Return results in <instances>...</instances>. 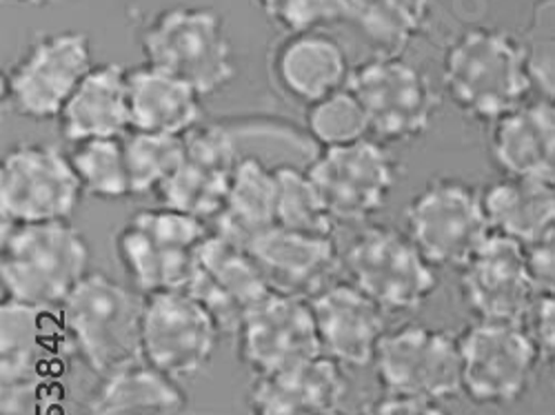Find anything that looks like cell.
<instances>
[{
    "mask_svg": "<svg viewBox=\"0 0 555 415\" xmlns=\"http://www.w3.org/2000/svg\"><path fill=\"white\" fill-rule=\"evenodd\" d=\"M489 150L506 176L535 178L555 187V103L538 96L495 120Z\"/></svg>",
    "mask_w": 555,
    "mask_h": 415,
    "instance_id": "23",
    "label": "cell"
},
{
    "mask_svg": "<svg viewBox=\"0 0 555 415\" xmlns=\"http://www.w3.org/2000/svg\"><path fill=\"white\" fill-rule=\"evenodd\" d=\"M376 376L391 395L451 400L462 393L460 338L425 325L387 334L376 353Z\"/></svg>",
    "mask_w": 555,
    "mask_h": 415,
    "instance_id": "11",
    "label": "cell"
},
{
    "mask_svg": "<svg viewBox=\"0 0 555 415\" xmlns=\"http://www.w3.org/2000/svg\"><path fill=\"white\" fill-rule=\"evenodd\" d=\"M10 3L29 5V8H40V5H48V3H52V0H10Z\"/></svg>",
    "mask_w": 555,
    "mask_h": 415,
    "instance_id": "41",
    "label": "cell"
},
{
    "mask_svg": "<svg viewBox=\"0 0 555 415\" xmlns=\"http://www.w3.org/2000/svg\"><path fill=\"white\" fill-rule=\"evenodd\" d=\"M520 40L533 89L540 99L555 103V0H535Z\"/></svg>",
    "mask_w": 555,
    "mask_h": 415,
    "instance_id": "35",
    "label": "cell"
},
{
    "mask_svg": "<svg viewBox=\"0 0 555 415\" xmlns=\"http://www.w3.org/2000/svg\"><path fill=\"white\" fill-rule=\"evenodd\" d=\"M82 194L72 160L54 145H18L0 165L3 224L67 222Z\"/></svg>",
    "mask_w": 555,
    "mask_h": 415,
    "instance_id": "8",
    "label": "cell"
},
{
    "mask_svg": "<svg viewBox=\"0 0 555 415\" xmlns=\"http://www.w3.org/2000/svg\"><path fill=\"white\" fill-rule=\"evenodd\" d=\"M131 196L160 192L184 156V135L131 131L125 138Z\"/></svg>",
    "mask_w": 555,
    "mask_h": 415,
    "instance_id": "33",
    "label": "cell"
},
{
    "mask_svg": "<svg viewBox=\"0 0 555 415\" xmlns=\"http://www.w3.org/2000/svg\"><path fill=\"white\" fill-rule=\"evenodd\" d=\"M275 226V169L258 158H241L214 234L238 247L249 245Z\"/></svg>",
    "mask_w": 555,
    "mask_h": 415,
    "instance_id": "28",
    "label": "cell"
},
{
    "mask_svg": "<svg viewBox=\"0 0 555 415\" xmlns=\"http://www.w3.org/2000/svg\"><path fill=\"white\" fill-rule=\"evenodd\" d=\"M322 353L343 366L376 362L385 334V309L356 285H334L311 300Z\"/></svg>",
    "mask_w": 555,
    "mask_h": 415,
    "instance_id": "19",
    "label": "cell"
},
{
    "mask_svg": "<svg viewBox=\"0 0 555 415\" xmlns=\"http://www.w3.org/2000/svg\"><path fill=\"white\" fill-rule=\"evenodd\" d=\"M147 65L167 72L201 96H209L234 78V59L224 23L211 8H171L143 34Z\"/></svg>",
    "mask_w": 555,
    "mask_h": 415,
    "instance_id": "4",
    "label": "cell"
},
{
    "mask_svg": "<svg viewBox=\"0 0 555 415\" xmlns=\"http://www.w3.org/2000/svg\"><path fill=\"white\" fill-rule=\"evenodd\" d=\"M411 241L434 267H465L493 234L482 194L457 178H436L406 209Z\"/></svg>",
    "mask_w": 555,
    "mask_h": 415,
    "instance_id": "6",
    "label": "cell"
},
{
    "mask_svg": "<svg viewBox=\"0 0 555 415\" xmlns=\"http://www.w3.org/2000/svg\"><path fill=\"white\" fill-rule=\"evenodd\" d=\"M188 395L178 380L141 360L103 378L91 395L89 415H180Z\"/></svg>",
    "mask_w": 555,
    "mask_h": 415,
    "instance_id": "29",
    "label": "cell"
},
{
    "mask_svg": "<svg viewBox=\"0 0 555 415\" xmlns=\"http://www.w3.org/2000/svg\"><path fill=\"white\" fill-rule=\"evenodd\" d=\"M307 127L325 150L358 143L366 138V133H372V125L349 87L311 105L307 112Z\"/></svg>",
    "mask_w": 555,
    "mask_h": 415,
    "instance_id": "34",
    "label": "cell"
},
{
    "mask_svg": "<svg viewBox=\"0 0 555 415\" xmlns=\"http://www.w3.org/2000/svg\"><path fill=\"white\" fill-rule=\"evenodd\" d=\"M271 69L278 89L309 107L345 89L351 76L343 44L320 29L289 34L278 44Z\"/></svg>",
    "mask_w": 555,
    "mask_h": 415,
    "instance_id": "22",
    "label": "cell"
},
{
    "mask_svg": "<svg viewBox=\"0 0 555 415\" xmlns=\"http://www.w3.org/2000/svg\"><path fill=\"white\" fill-rule=\"evenodd\" d=\"M116 254L135 289L152 296L188 291L196 271L198 249L163 243L129 220L116 238Z\"/></svg>",
    "mask_w": 555,
    "mask_h": 415,
    "instance_id": "27",
    "label": "cell"
},
{
    "mask_svg": "<svg viewBox=\"0 0 555 415\" xmlns=\"http://www.w3.org/2000/svg\"><path fill=\"white\" fill-rule=\"evenodd\" d=\"M59 120L63 135L74 145L91 138H122L131 127L127 72L116 63L91 67Z\"/></svg>",
    "mask_w": 555,
    "mask_h": 415,
    "instance_id": "24",
    "label": "cell"
},
{
    "mask_svg": "<svg viewBox=\"0 0 555 415\" xmlns=\"http://www.w3.org/2000/svg\"><path fill=\"white\" fill-rule=\"evenodd\" d=\"M431 16V0H345V18L383 56H398Z\"/></svg>",
    "mask_w": 555,
    "mask_h": 415,
    "instance_id": "30",
    "label": "cell"
},
{
    "mask_svg": "<svg viewBox=\"0 0 555 415\" xmlns=\"http://www.w3.org/2000/svg\"><path fill=\"white\" fill-rule=\"evenodd\" d=\"M347 87L380 141L406 143L421 138L438 109L429 78L400 56H378L358 65Z\"/></svg>",
    "mask_w": 555,
    "mask_h": 415,
    "instance_id": "9",
    "label": "cell"
},
{
    "mask_svg": "<svg viewBox=\"0 0 555 415\" xmlns=\"http://www.w3.org/2000/svg\"><path fill=\"white\" fill-rule=\"evenodd\" d=\"M527 251L540 296L555 294V222L533 245L527 247Z\"/></svg>",
    "mask_w": 555,
    "mask_h": 415,
    "instance_id": "38",
    "label": "cell"
},
{
    "mask_svg": "<svg viewBox=\"0 0 555 415\" xmlns=\"http://www.w3.org/2000/svg\"><path fill=\"white\" fill-rule=\"evenodd\" d=\"M349 393L343 364L320 353L281 372L258 376L249 406L251 415H325L338 411Z\"/></svg>",
    "mask_w": 555,
    "mask_h": 415,
    "instance_id": "21",
    "label": "cell"
},
{
    "mask_svg": "<svg viewBox=\"0 0 555 415\" xmlns=\"http://www.w3.org/2000/svg\"><path fill=\"white\" fill-rule=\"evenodd\" d=\"M91 67V44L85 34L44 36L8 74L5 103L16 116L29 120L59 118Z\"/></svg>",
    "mask_w": 555,
    "mask_h": 415,
    "instance_id": "10",
    "label": "cell"
},
{
    "mask_svg": "<svg viewBox=\"0 0 555 415\" xmlns=\"http://www.w3.org/2000/svg\"><path fill=\"white\" fill-rule=\"evenodd\" d=\"M462 298L476 320L525 325L540 300L525 245L491 234L460 269Z\"/></svg>",
    "mask_w": 555,
    "mask_h": 415,
    "instance_id": "14",
    "label": "cell"
},
{
    "mask_svg": "<svg viewBox=\"0 0 555 415\" xmlns=\"http://www.w3.org/2000/svg\"><path fill=\"white\" fill-rule=\"evenodd\" d=\"M61 315L78 358L96 376L107 378L145 360V298L109 275L87 273L61 304Z\"/></svg>",
    "mask_w": 555,
    "mask_h": 415,
    "instance_id": "2",
    "label": "cell"
},
{
    "mask_svg": "<svg viewBox=\"0 0 555 415\" xmlns=\"http://www.w3.org/2000/svg\"><path fill=\"white\" fill-rule=\"evenodd\" d=\"M69 160L85 194L103 200L131 196L125 138H91L76 143Z\"/></svg>",
    "mask_w": 555,
    "mask_h": 415,
    "instance_id": "32",
    "label": "cell"
},
{
    "mask_svg": "<svg viewBox=\"0 0 555 415\" xmlns=\"http://www.w3.org/2000/svg\"><path fill=\"white\" fill-rule=\"evenodd\" d=\"M78 355L61 307L5 298L0 304V385L3 389L61 380Z\"/></svg>",
    "mask_w": 555,
    "mask_h": 415,
    "instance_id": "12",
    "label": "cell"
},
{
    "mask_svg": "<svg viewBox=\"0 0 555 415\" xmlns=\"http://www.w3.org/2000/svg\"><path fill=\"white\" fill-rule=\"evenodd\" d=\"M127 87L133 131L188 135L201 125L203 96L184 80L143 65L127 72Z\"/></svg>",
    "mask_w": 555,
    "mask_h": 415,
    "instance_id": "25",
    "label": "cell"
},
{
    "mask_svg": "<svg viewBox=\"0 0 555 415\" xmlns=\"http://www.w3.org/2000/svg\"><path fill=\"white\" fill-rule=\"evenodd\" d=\"M362 415H451V413L438 400L387 393L385 398L369 404L366 411H362Z\"/></svg>",
    "mask_w": 555,
    "mask_h": 415,
    "instance_id": "40",
    "label": "cell"
},
{
    "mask_svg": "<svg viewBox=\"0 0 555 415\" xmlns=\"http://www.w3.org/2000/svg\"><path fill=\"white\" fill-rule=\"evenodd\" d=\"M307 171L332 216L347 222H358L380 211L396 184L393 158L372 138L327 147Z\"/></svg>",
    "mask_w": 555,
    "mask_h": 415,
    "instance_id": "15",
    "label": "cell"
},
{
    "mask_svg": "<svg viewBox=\"0 0 555 415\" xmlns=\"http://www.w3.org/2000/svg\"><path fill=\"white\" fill-rule=\"evenodd\" d=\"M351 285L385 311L421 309L438 289L436 267L411 241L391 226L362 232L347 251Z\"/></svg>",
    "mask_w": 555,
    "mask_h": 415,
    "instance_id": "7",
    "label": "cell"
},
{
    "mask_svg": "<svg viewBox=\"0 0 555 415\" xmlns=\"http://www.w3.org/2000/svg\"><path fill=\"white\" fill-rule=\"evenodd\" d=\"M249 254L273 291L307 300L327 289L340 264L332 236L300 234L283 226L260 234L249 245Z\"/></svg>",
    "mask_w": 555,
    "mask_h": 415,
    "instance_id": "20",
    "label": "cell"
},
{
    "mask_svg": "<svg viewBox=\"0 0 555 415\" xmlns=\"http://www.w3.org/2000/svg\"><path fill=\"white\" fill-rule=\"evenodd\" d=\"M236 336L241 358L256 376L281 372L322 353L311 302L281 291L269 294L256 304Z\"/></svg>",
    "mask_w": 555,
    "mask_h": 415,
    "instance_id": "17",
    "label": "cell"
},
{
    "mask_svg": "<svg viewBox=\"0 0 555 415\" xmlns=\"http://www.w3.org/2000/svg\"><path fill=\"white\" fill-rule=\"evenodd\" d=\"M442 76L457 109L491 125L527 103L533 89L522 40L493 27L460 34L447 50Z\"/></svg>",
    "mask_w": 555,
    "mask_h": 415,
    "instance_id": "1",
    "label": "cell"
},
{
    "mask_svg": "<svg viewBox=\"0 0 555 415\" xmlns=\"http://www.w3.org/2000/svg\"><path fill=\"white\" fill-rule=\"evenodd\" d=\"M325 415H343L340 411H334V413H325Z\"/></svg>",
    "mask_w": 555,
    "mask_h": 415,
    "instance_id": "42",
    "label": "cell"
},
{
    "mask_svg": "<svg viewBox=\"0 0 555 415\" xmlns=\"http://www.w3.org/2000/svg\"><path fill=\"white\" fill-rule=\"evenodd\" d=\"M241 158L236 143L224 127L205 125L184 135V156L176 173L163 184L165 207L216 220L224 207L231 180Z\"/></svg>",
    "mask_w": 555,
    "mask_h": 415,
    "instance_id": "18",
    "label": "cell"
},
{
    "mask_svg": "<svg viewBox=\"0 0 555 415\" xmlns=\"http://www.w3.org/2000/svg\"><path fill=\"white\" fill-rule=\"evenodd\" d=\"M262 12L292 34L345 18V0H258Z\"/></svg>",
    "mask_w": 555,
    "mask_h": 415,
    "instance_id": "36",
    "label": "cell"
},
{
    "mask_svg": "<svg viewBox=\"0 0 555 415\" xmlns=\"http://www.w3.org/2000/svg\"><path fill=\"white\" fill-rule=\"evenodd\" d=\"M336 218L307 169L275 167V226L300 234L332 236Z\"/></svg>",
    "mask_w": 555,
    "mask_h": 415,
    "instance_id": "31",
    "label": "cell"
},
{
    "mask_svg": "<svg viewBox=\"0 0 555 415\" xmlns=\"http://www.w3.org/2000/svg\"><path fill=\"white\" fill-rule=\"evenodd\" d=\"M184 294L211 313L220 334L236 336L245 315L273 289L249 249L211 232L198 247L194 278Z\"/></svg>",
    "mask_w": 555,
    "mask_h": 415,
    "instance_id": "16",
    "label": "cell"
},
{
    "mask_svg": "<svg viewBox=\"0 0 555 415\" xmlns=\"http://www.w3.org/2000/svg\"><path fill=\"white\" fill-rule=\"evenodd\" d=\"M65 385L61 380L3 389V415H65Z\"/></svg>",
    "mask_w": 555,
    "mask_h": 415,
    "instance_id": "37",
    "label": "cell"
},
{
    "mask_svg": "<svg viewBox=\"0 0 555 415\" xmlns=\"http://www.w3.org/2000/svg\"><path fill=\"white\" fill-rule=\"evenodd\" d=\"M87 264V241L69 222L3 224L0 278L12 300L61 307L89 273Z\"/></svg>",
    "mask_w": 555,
    "mask_h": 415,
    "instance_id": "3",
    "label": "cell"
},
{
    "mask_svg": "<svg viewBox=\"0 0 555 415\" xmlns=\"http://www.w3.org/2000/svg\"><path fill=\"white\" fill-rule=\"evenodd\" d=\"M462 393L478 406H512L527 395L542 362L533 334L516 322L476 320L460 336Z\"/></svg>",
    "mask_w": 555,
    "mask_h": 415,
    "instance_id": "5",
    "label": "cell"
},
{
    "mask_svg": "<svg viewBox=\"0 0 555 415\" xmlns=\"http://www.w3.org/2000/svg\"><path fill=\"white\" fill-rule=\"evenodd\" d=\"M220 329L211 313L190 294L145 296L143 358L173 380L192 378L209 364Z\"/></svg>",
    "mask_w": 555,
    "mask_h": 415,
    "instance_id": "13",
    "label": "cell"
},
{
    "mask_svg": "<svg viewBox=\"0 0 555 415\" xmlns=\"http://www.w3.org/2000/svg\"><path fill=\"white\" fill-rule=\"evenodd\" d=\"M482 203L491 232L525 247L555 222V187L535 178L504 173L482 192Z\"/></svg>",
    "mask_w": 555,
    "mask_h": 415,
    "instance_id": "26",
    "label": "cell"
},
{
    "mask_svg": "<svg viewBox=\"0 0 555 415\" xmlns=\"http://www.w3.org/2000/svg\"><path fill=\"white\" fill-rule=\"evenodd\" d=\"M531 320V334L538 345L540 360L555 374V294L540 296Z\"/></svg>",
    "mask_w": 555,
    "mask_h": 415,
    "instance_id": "39",
    "label": "cell"
}]
</instances>
